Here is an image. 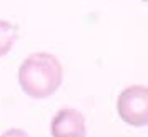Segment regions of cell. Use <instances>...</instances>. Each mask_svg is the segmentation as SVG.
I'll list each match as a JSON object with an SVG mask.
<instances>
[{
	"mask_svg": "<svg viewBox=\"0 0 148 137\" xmlns=\"http://www.w3.org/2000/svg\"><path fill=\"white\" fill-rule=\"evenodd\" d=\"M116 114L132 127H145L148 124V89L141 84L121 90L116 99Z\"/></svg>",
	"mask_w": 148,
	"mask_h": 137,
	"instance_id": "cell-2",
	"label": "cell"
},
{
	"mask_svg": "<svg viewBox=\"0 0 148 137\" xmlns=\"http://www.w3.org/2000/svg\"><path fill=\"white\" fill-rule=\"evenodd\" d=\"M0 137H28V134L22 129H8L7 132H3Z\"/></svg>",
	"mask_w": 148,
	"mask_h": 137,
	"instance_id": "cell-5",
	"label": "cell"
},
{
	"mask_svg": "<svg viewBox=\"0 0 148 137\" xmlns=\"http://www.w3.org/2000/svg\"><path fill=\"white\" fill-rule=\"evenodd\" d=\"M52 137H87L85 117L73 107H63L52 119Z\"/></svg>",
	"mask_w": 148,
	"mask_h": 137,
	"instance_id": "cell-3",
	"label": "cell"
},
{
	"mask_svg": "<svg viewBox=\"0 0 148 137\" xmlns=\"http://www.w3.org/2000/svg\"><path fill=\"white\" fill-rule=\"evenodd\" d=\"M143 2H147V0H143Z\"/></svg>",
	"mask_w": 148,
	"mask_h": 137,
	"instance_id": "cell-6",
	"label": "cell"
},
{
	"mask_svg": "<svg viewBox=\"0 0 148 137\" xmlns=\"http://www.w3.org/2000/svg\"><path fill=\"white\" fill-rule=\"evenodd\" d=\"M63 65L48 52L30 54L18 67V84L32 99H47L60 89Z\"/></svg>",
	"mask_w": 148,
	"mask_h": 137,
	"instance_id": "cell-1",
	"label": "cell"
},
{
	"mask_svg": "<svg viewBox=\"0 0 148 137\" xmlns=\"http://www.w3.org/2000/svg\"><path fill=\"white\" fill-rule=\"evenodd\" d=\"M18 39V27L8 20H0V57L7 55Z\"/></svg>",
	"mask_w": 148,
	"mask_h": 137,
	"instance_id": "cell-4",
	"label": "cell"
}]
</instances>
